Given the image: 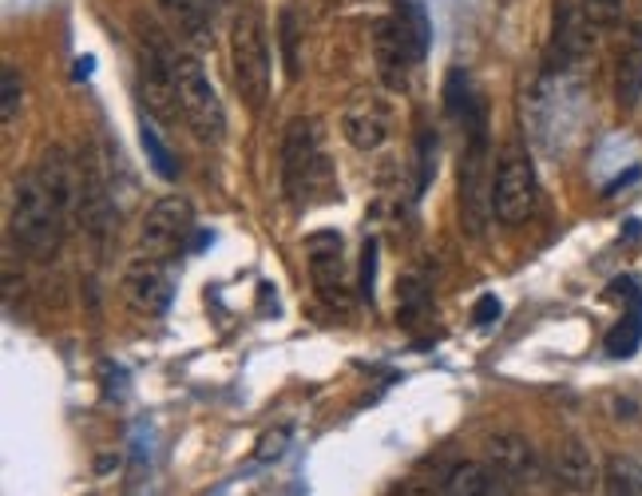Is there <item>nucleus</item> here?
<instances>
[{"instance_id": "obj_1", "label": "nucleus", "mask_w": 642, "mask_h": 496, "mask_svg": "<svg viewBox=\"0 0 642 496\" xmlns=\"http://www.w3.org/2000/svg\"><path fill=\"white\" fill-rule=\"evenodd\" d=\"M72 222V211L44 187V179L28 171L16 179L12 191V239L33 254V258H52L64 243V231Z\"/></svg>"}, {"instance_id": "obj_2", "label": "nucleus", "mask_w": 642, "mask_h": 496, "mask_svg": "<svg viewBox=\"0 0 642 496\" xmlns=\"http://www.w3.org/2000/svg\"><path fill=\"white\" fill-rule=\"evenodd\" d=\"M330 187V160L321 148L318 119H290L286 139H282V191L294 207H310L313 191Z\"/></svg>"}, {"instance_id": "obj_3", "label": "nucleus", "mask_w": 642, "mask_h": 496, "mask_svg": "<svg viewBox=\"0 0 642 496\" xmlns=\"http://www.w3.org/2000/svg\"><path fill=\"white\" fill-rule=\"evenodd\" d=\"M230 64H234V84L251 112L266 104L270 96V44H266V24L258 12H239L230 28Z\"/></svg>"}, {"instance_id": "obj_4", "label": "nucleus", "mask_w": 642, "mask_h": 496, "mask_svg": "<svg viewBox=\"0 0 642 496\" xmlns=\"http://www.w3.org/2000/svg\"><path fill=\"white\" fill-rule=\"evenodd\" d=\"M468 143L460 155V219L472 234L484 231L492 215V179H488V119L484 107L468 119Z\"/></svg>"}, {"instance_id": "obj_5", "label": "nucleus", "mask_w": 642, "mask_h": 496, "mask_svg": "<svg viewBox=\"0 0 642 496\" xmlns=\"http://www.w3.org/2000/svg\"><path fill=\"white\" fill-rule=\"evenodd\" d=\"M175 84H179V116H183V124L203 143H218L227 136V112H222V100H218L207 68L195 56H179L175 60Z\"/></svg>"}, {"instance_id": "obj_6", "label": "nucleus", "mask_w": 642, "mask_h": 496, "mask_svg": "<svg viewBox=\"0 0 642 496\" xmlns=\"http://www.w3.org/2000/svg\"><path fill=\"white\" fill-rule=\"evenodd\" d=\"M536 199H539V179H536V167H531L528 151L512 143L504 148L500 163H496V175H492V215L504 227H519V222H528V215L536 211Z\"/></svg>"}, {"instance_id": "obj_7", "label": "nucleus", "mask_w": 642, "mask_h": 496, "mask_svg": "<svg viewBox=\"0 0 642 496\" xmlns=\"http://www.w3.org/2000/svg\"><path fill=\"white\" fill-rule=\"evenodd\" d=\"M195 231V207L183 195H167L139 222V254L143 258H171L187 246V234Z\"/></svg>"}, {"instance_id": "obj_8", "label": "nucleus", "mask_w": 642, "mask_h": 496, "mask_svg": "<svg viewBox=\"0 0 642 496\" xmlns=\"http://www.w3.org/2000/svg\"><path fill=\"white\" fill-rule=\"evenodd\" d=\"M175 52L163 44L159 36L143 40L139 48V92L147 112L163 119H179V84H175Z\"/></svg>"}, {"instance_id": "obj_9", "label": "nucleus", "mask_w": 642, "mask_h": 496, "mask_svg": "<svg viewBox=\"0 0 642 496\" xmlns=\"http://www.w3.org/2000/svg\"><path fill=\"white\" fill-rule=\"evenodd\" d=\"M124 298L136 314L163 318V314L171 310V298H175V278H171V270H167V263L139 254L124 275Z\"/></svg>"}, {"instance_id": "obj_10", "label": "nucleus", "mask_w": 642, "mask_h": 496, "mask_svg": "<svg viewBox=\"0 0 642 496\" xmlns=\"http://www.w3.org/2000/svg\"><path fill=\"white\" fill-rule=\"evenodd\" d=\"M310 275L318 287V298L330 310H349L354 294H349V270H345V254L337 234H313L310 239Z\"/></svg>"}, {"instance_id": "obj_11", "label": "nucleus", "mask_w": 642, "mask_h": 496, "mask_svg": "<svg viewBox=\"0 0 642 496\" xmlns=\"http://www.w3.org/2000/svg\"><path fill=\"white\" fill-rule=\"evenodd\" d=\"M484 465H488L512 493L531 485L539 476L536 449H531V441L519 437V433H496V437L488 441V449H484Z\"/></svg>"}, {"instance_id": "obj_12", "label": "nucleus", "mask_w": 642, "mask_h": 496, "mask_svg": "<svg viewBox=\"0 0 642 496\" xmlns=\"http://www.w3.org/2000/svg\"><path fill=\"white\" fill-rule=\"evenodd\" d=\"M373 56H377L381 80L389 84V88H401V84L409 80V72L421 64L413 44L405 40L397 16H385V21L377 24V33H373Z\"/></svg>"}, {"instance_id": "obj_13", "label": "nucleus", "mask_w": 642, "mask_h": 496, "mask_svg": "<svg viewBox=\"0 0 642 496\" xmlns=\"http://www.w3.org/2000/svg\"><path fill=\"white\" fill-rule=\"evenodd\" d=\"M548 476L563 493H591L599 481V469H595V457L587 453L583 441H563L555 445L548 457Z\"/></svg>"}, {"instance_id": "obj_14", "label": "nucleus", "mask_w": 642, "mask_h": 496, "mask_svg": "<svg viewBox=\"0 0 642 496\" xmlns=\"http://www.w3.org/2000/svg\"><path fill=\"white\" fill-rule=\"evenodd\" d=\"M436 496H512L484 461H457L436 476Z\"/></svg>"}, {"instance_id": "obj_15", "label": "nucleus", "mask_w": 642, "mask_h": 496, "mask_svg": "<svg viewBox=\"0 0 642 496\" xmlns=\"http://www.w3.org/2000/svg\"><path fill=\"white\" fill-rule=\"evenodd\" d=\"M642 100V24H631L615 56V104L634 112Z\"/></svg>"}, {"instance_id": "obj_16", "label": "nucleus", "mask_w": 642, "mask_h": 496, "mask_svg": "<svg viewBox=\"0 0 642 496\" xmlns=\"http://www.w3.org/2000/svg\"><path fill=\"white\" fill-rule=\"evenodd\" d=\"M342 136L354 143L357 151H377L389 139V112L377 100H357L345 107L342 116Z\"/></svg>"}, {"instance_id": "obj_17", "label": "nucleus", "mask_w": 642, "mask_h": 496, "mask_svg": "<svg viewBox=\"0 0 642 496\" xmlns=\"http://www.w3.org/2000/svg\"><path fill=\"white\" fill-rule=\"evenodd\" d=\"M397 24H401L405 40L413 44L416 60L428 56V44H433V21H428V12L421 0H397V9H393Z\"/></svg>"}, {"instance_id": "obj_18", "label": "nucleus", "mask_w": 642, "mask_h": 496, "mask_svg": "<svg viewBox=\"0 0 642 496\" xmlns=\"http://www.w3.org/2000/svg\"><path fill=\"white\" fill-rule=\"evenodd\" d=\"M163 9L171 16V24L187 40H203L210 28V4L207 0H163Z\"/></svg>"}, {"instance_id": "obj_19", "label": "nucleus", "mask_w": 642, "mask_h": 496, "mask_svg": "<svg viewBox=\"0 0 642 496\" xmlns=\"http://www.w3.org/2000/svg\"><path fill=\"white\" fill-rule=\"evenodd\" d=\"M603 485H607V496H642V461L639 457H611Z\"/></svg>"}, {"instance_id": "obj_20", "label": "nucleus", "mask_w": 642, "mask_h": 496, "mask_svg": "<svg viewBox=\"0 0 642 496\" xmlns=\"http://www.w3.org/2000/svg\"><path fill=\"white\" fill-rule=\"evenodd\" d=\"M298 40H301V28H298V12L282 9L278 16V44H282V64H286V76L290 80H298L301 76V52H298Z\"/></svg>"}, {"instance_id": "obj_21", "label": "nucleus", "mask_w": 642, "mask_h": 496, "mask_svg": "<svg viewBox=\"0 0 642 496\" xmlns=\"http://www.w3.org/2000/svg\"><path fill=\"white\" fill-rule=\"evenodd\" d=\"M642 342V306L634 314H622V322L607 334V349L611 358H631Z\"/></svg>"}, {"instance_id": "obj_22", "label": "nucleus", "mask_w": 642, "mask_h": 496, "mask_svg": "<svg viewBox=\"0 0 642 496\" xmlns=\"http://www.w3.org/2000/svg\"><path fill=\"white\" fill-rule=\"evenodd\" d=\"M139 139H143V151H147L151 167L163 175V179H179V163H175V155L167 151V143L159 139V131L143 119V131H139Z\"/></svg>"}, {"instance_id": "obj_23", "label": "nucleus", "mask_w": 642, "mask_h": 496, "mask_svg": "<svg viewBox=\"0 0 642 496\" xmlns=\"http://www.w3.org/2000/svg\"><path fill=\"white\" fill-rule=\"evenodd\" d=\"M0 96H4V124H16V116H21V104H24V80L21 72H16V64H4V72H0Z\"/></svg>"}, {"instance_id": "obj_24", "label": "nucleus", "mask_w": 642, "mask_h": 496, "mask_svg": "<svg viewBox=\"0 0 642 496\" xmlns=\"http://www.w3.org/2000/svg\"><path fill=\"white\" fill-rule=\"evenodd\" d=\"M579 4H583L587 24H595V28H615L627 9V0H579Z\"/></svg>"}, {"instance_id": "obj_25", "label": "nucleus", "mask_w": 642, "mask_h": 496, "mask_svg": "<svg viewBox=\"0 0 642 496\" xmlns=\"http://www.w3.org/2000/svg\"><path fill=\"white\" fill-rule=\"evenodd\" d=\"M436 175V136L433 131H421V175H416V195H425L428 183Z\"/></svg>"}, {"instance_id": "obj_26", "label": "nucleus", "mask_w": 642, "mask_h": 496, "mask_svg": "<svg viewBox=\"0 0 642 496\" xmlns=\"http://www.w3.org/2000/svg\"><path fill=\"white\" fill-rule=\"evenodd\" d=\"M373 275H377V243L369 239L365 251H361V294L373 302Z\"/></svg>"}, {"instance_id": "obj_27", "label": "nucleus", "mask_w": 642, "mask_h": 496, "mask_svg": "<svg viewBox=\"0 0 642 496\" xmlns=\"http://www.w3.org/2000/svg\"><path fill=\"white\" fill-rule=\"evenodd\" d=\"M472 318H476V326H492L496 318H500V298H496V294H484V298L476 302Z\"/></svg>"}]
</instances>
